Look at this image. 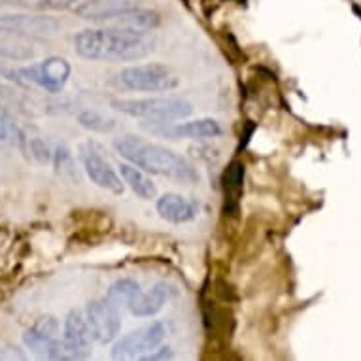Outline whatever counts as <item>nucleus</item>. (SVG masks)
Instances as JSON below:
<instances>
[{
    "instance_id": "f257e3e1",
    "label": "nucleus",
    "mask_w": 361,
    "mask_h": 361,
    "mask_svg": "<svg viewBox=\"0 0 361 361\" xmlns=\"http://www.w3.org/2000/svg\"><path fill=\"white\" fill-rule=\"evenodd\" d=\"M74 49L82 59L97 63H130L148 57L154 51V40L146 30L102 27L85 29L74 36Z\"/></svg>"
},
{
    "instance_id": "f03ea898",
    "label": "nucleus",
    "mask_w": 361,
    "mask_h": 361,
    "mask_svg": "<svg viewBox=\"0 0 361 361\" xmlns=\"http://www.w3.org/2000/svg\"><path fill=\"white\" fill-rule=\"evenodd\" d=\"M114 149L130 165L142 169L148 174L171 178L180 184H197L199 172L190 161L184 159L176 152L161 146V144L148 142L140 137H119L114 140Z\"/></svg>"
},
{
    "instance_id": "7ed1b4c3",
    "label": "nucleus",
    "mask_w": 361,
    "mask_h": 361,
    "mask_svg": "<svg viewBox=\"0 0 361 361\" xmlns=\"http://www.w3.org/2000/svg\"><path fill=\"white\" fill-rule=\"evenodd\" d=\"M110 106L129 118L142 121H178L190 118L193 104L184 97H144V99H114Z\"/></svg>"
},
{
    "instance_id": "20e7f679",
    "label": "nucleus",
    "mask_w": 361,
    "mask_h": 361,
    "mask_svg": "<svg viewBox=\"0 0 361 361\" xmlns=\"http://www.w3.org/2000/svg\"><path fill=\"white\" fill-rule=\"evenodd\" d=\"M112 83L123 91L135 93H166L180 85V78L165 65L146 63V65L125 66L114 76Z\"/></svg>"
},
{
    "instance_id": "39448f33",
    "label": "nucleus",
    "mask_w": 361,
    "mask_h": 361,
    "mask_svg": "<svg viewBox=\"0 0 361 361\" xmlns=\"http://www.w3.org/2000/svg\"><path fill=\"white\" fill-rule=\"evenodd\" d=\"M72 74L71 63L65 57L51 55L48 59L36 65L21 66V68H12L6 71V76L16 82L21 87H40L48 93H61L68 83Z\"/></svg>"
},
{
    "instance_id": "423d86ee",
    "label": "nucleus",
    "mask_w": 361,
    "mask_h": 361,
    "mask_svg": "<svg viewBox=\"0 0 361 361\" xmlns=\"http://www.w3.org/2000/svg\"><path fill=\"white\" fill-rule=\"evenodd\" d=\"M166 335H169V326L165 322H152L148 326L127 333L121 338H116L110 354L114 360H133V357L138 360L165 343Z\"/></svg>"
},
{
    "instance_id": "0eeeda50",
    "label": "nucleus",
    "mask_w": 361,
    "mask_h": 361,
    "mask_svg": "<svg viewBox=\"0 0 361 361\" xmlns=\"http://www.w3.org/2000/svg\"><path fill=\"white\" fill-rule=\"evenodd\" d=\"M144 130H148L152 135L169 138V140H204V138H218L221 137V125L212 118L191 119V121H144L140 123Z\"/></svg>"
},
{
    "instance_id": "6e6552de",
    "label": "nucleus",
    "mask_w": 361,
    "mask_h": 361,
    "mask_svg": "<svg viewBox=\"0 0 361 361\" xmlns=\"http://www.w3.org/2000/svg\"><path fill=\"white\" fill-rule=\"evenodd\" d=\"M91 337L99 344H110L119 337L121 331V316L119 308L114 307L112 302L104 299H95L85 308Z\"/></svg>"
},
{
    "instance_id": "1a4fd4ad",
    "label": "nucleus",
    "mask_w": 361,
    "mask_h": 361,
    "mask_svg": "<svg viewBox=\"0 0 361 361\" xmlns=\"http://www.w3.org/2000/svg\"><path fill=\"white\" fill-rule=\"evenodd\" d=\"M82 163L83 171L87 178L101 190H106L114 195H121L125 191V184L118 172L114 171L112 165L97 152L91 144L82 148Z\"/></svg>"
},
{
    "instance_id": "9d476101",
    "label": "nucleus",
    "mask_w": 361,
    "mask_h": 361,
    "mask_svg": "<svg viewBox=\"0 0 361 361\" xmlns=\"http://www.w3.org/2000/svg\"><path fill=\"white\" fill-rule=\"evenodd\" d=\"M0 29H10L30 38H46L59 32L61 23L51 16H30V13H10L0 16Z\"/></svg>"
},
{
    "instance_id": "9b49d317",
    "label": "nucleus",
    "mask_w": 361,
    "mask_h": 361,
    "mask_svg": "<svg viewBox=\"0 0 361 361\" xmlns=\"http://www.w3.org/2000/svg\"><path fill=\"white\" fill-rule=\"evenodd\" d=\"M176 295V290L166 282H157L154 288L148 291H140L133 301L127 305L133 316L137 318H152L157 312L163 310L166 302L171 301L172 297Z\"/></svg>"
},
{
    "instance_id": "f8f14e48",
    "label": "nucleus",
    "mask_w": 361,
    "mask_h": 361,
    "mask_svg": "<svg viewBox=\"0 0 361 361\" xmlns=\"http://www.w3.org/2000/svg\"><path fill=\"white\" fill-rule=\"evenodd\" d=\"M155 210L161 216V219H165L169 224L182 225L190 224L197 218L199 204L188 197L180 195V193H163L155 201Z\"/></svg>"
},
{
    "instance_id": "ddd939ff",
    "label": "nucleus",
    "mask_w": 361,
    "mask_h": 361,
    "mask_svg": "<svg viewBox=\"0 0 361 361\" xmlns=\"http://www.w3.org/2000/svg\"><path fill=\"white\" fill-rule=\"evenodd\" d=\"M36 38L10 29H0V57L10 61H30L36 55Z\"/></svg>"
},
{
    "instance_id": "4468645a",
    "label": "nucleus",
    "mask_w": 361,
    "mask_h": 361,
    "mask_svg": "<svg viewBox=\"0 0 361 361\" xmlns=\"http://www.w3.org/2000/svg\"><path fill=\"white\" fill-rule=\"evenodd\" d=\"M65 343L71 344L72 348L82 350V352H89V346H91V329H89L87 316L85 312H82L80 308H72L71 312L66 314L65 318Z\"/></svg>"
},
{
    "instance_id": "2eb2a0df",
    "label": "nucleus",
    "mask_w": 361,
    "mask_h": 361,
    "mask_svg": "<svg viewBox=\"0 0 361 361\" xmlns=\"http://www.w3.org/2000/svg\"><path fill=\"white\" fill-rule=\"evenodd\" d=\"M135 6H138V0H93L91 4H87L76 13L85 21L108 23L110 19Z\"/></svg>"
},
{
    "instance_id": "dca6fc26",
    "label": "nucleus",
    "mask_w": 361,
    "mask_h": 361,
    "mask_svg": "<svg viewBox=\"0 0 361 361\" xmlns=\"http://www.w3.org/2000/svg\"><path fill=\"white\" fill-rule=\"evenodd\" d=\"M108 25H112V27H123V29L152 32V30L159 25V13L154 12V10H148V8L135 6L129 8V10H125V12H121L114 19H110Z\"/></svg>"
},
{
    "instance_id": "f3484780",
    "label": "nucleus",
    "mask_w": 361,
    "mask_h": 361,
    "mask_svg": "<svg viewBox=\"0 0 361 361\" xmlns=\"http://www.w3.org/2000/svg\"><path fill=\"white\" fill-rule=\"evenodd\" d=\"M119 176L123 180V184L129 185V190L137 197H140L142 201H152L157 197V188L148 178V172H144L142 169L130 165V163H123L119 166Z\"/></svg>"
},
{
    "instance_id": "a211bd4d",
    "label": "nucleus",
    "mask_w": 361,
    "mask_h": 361,
    "mask_svg": "<svg viewBox=\"0 0 361 361\" xmlns=\"http://www.w3.org/2000/svg\"><path fill=\"white\" fill-rule=\"evenodd\" d=\"M140 291L142 290H140V284H138L137 280L121 279L110 286V290H108L106 293V299L112 302L114 307H127Z\"/></svg>"
},
{
    "instance_id": "6ab92c4d",
    "label": "nucleus",
    "mask_w": 361,
    "mask_h": 361,
    "mask_svg": "<svg viewBox=\"0 0 361 361\" xmlns=\"http://www.w3.org/2000/svg\"><path fill=\"white\" fill-rule=\"evenodd\" d=\"M61 338H49L46 335H42L40 331H36L35 327H30L23 333V343L25 346L32 352V354L40 355V357H46V360H51L57 344H59Z\"/></svg>"
},
{
    "instance_id": "aec40b11",
    "label": "nucleus",
    "mask_w": 361,
    "mask_h": 361,
    "mask_svg": "<svg viewBox=\"0 0 361 361\" xmlns=\"http://www.w3.org/2000/svg\"><path fill=\"white\" fill-rule=\"evenodd\" d=\"M78 123L93 133H110L116 129V119L99 110H82L78 114Z\"/></svg>"
},
{
    "instance_id": "412c9836",
    "label": "nucleus",
    "mask_w": 361,
    "mask_h": 361,
    "mask_svg": "<svg viewBox=\"0 0 361 361\" xmlns=\"http://www.w3.org/2000/svg\"><path fill=\"white\" fill-rule=\"evenodd\" d=\"M54 165L57 174H61L66 180H72V182H78V166H76V159H74V155L68 148H66L65 144H59V146H55L54 149Z\"/></svg>"
},
{
    "instance_id": "4be33fe9",
    "label": "nucleus",
    "mask_w": 361,
    "mask_h": 361,
    "mask_svg": "<svg viewBox=\"0 0 361 361\" xmlns=\"http://www.w3.org/2000/svg\"><path fill=\"white\" fill-rule=\"evenodd\" d=\"M244 182V165L240 161H233L231 165L227 166V171L224 174V188L225 195L229 201H237L240 191H243Z\"/></svg>"
},
{
    "instance_id": "5701e85b",
    "label": "nucleus",
    "mask_w": 361,
    "mask_h": 361,
    "mask_svg": "<svg viewBox=\"0 0 361 361\" xmlns=\"http://www.w3.org/2000/svg\"><path fill=\"white\" fill-rule=\"evenodd\" d=\"M23 140V135L13 119L10 118V114L2 112L0 110V146L2 148H13V146H19Z\"/></svg>"
},
{
    "instance_id": "b1692460",
    "label": "nucleus",
    "mask_w": 361,
    "mask_h": 361,
    "mask_svg": "<svg viewBox=\"0 0 361 361\" xmlns=\"http://www.w3.org/2000/svg\"><path fill=\"white\" fill-rule=\"evenodd\" d=\"M23 108V99H21L13 89L0 85V110H2V112H21Z\"/></svg>"
},
{
    "instance_id": "393cba45",
    "label": "nucleus",
    "mask_w": 361,
    "mask_h": 361,
    "mask_svg": "<svg viewBox=\"0 0 361 361\" xmlns=\"http://www.w3.org/2000/svg\"><path fill=\"white\" fill-rule=\"evenodd\" d=\"M29 148L30 155H32L38 163H42V165H48V163H51V159H54V149H51V146H49L44 138H32L29 142Z\"/></svg>"
},
{
    "instance_id": "a878e982",
    "label": "nucleus",
    "mask_w": 361,
    "mask_h": 361,
    "mask_svg": "<svg viewBox=\"0 0 361 361\" xmlns=\"http://www.w3.org/2000/svg\"><path fill=\"white\" fill-rule=\"evenodd\" d=\"M36 331H40L42 335H46L49 338H61V329H59V322L55 320L54 316H44L40 320L36 322L32 326Z\"/></svg>"
},
{
    "instance_id": "bb28decb",
    "label": "nucleus",
    "mask_w": 361,
    "mask_h": 361,
    "mask_svg": "<svg viewBox=\"0 0 361 361\" xmlns=\"http://www.w3.org/2000/svg\"><path fill=\"white\" fill-rule=\"evenodd\" d=\"M174 357V354H172V348L171 346H157V348H154L152 352H148V354H144L142 357H138V360H144V361H166V360H172Z\"/></svg>"
}]
</instances>
